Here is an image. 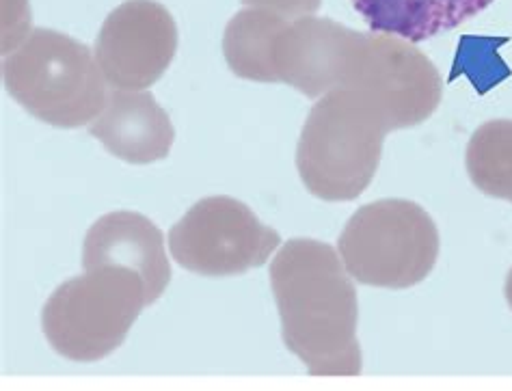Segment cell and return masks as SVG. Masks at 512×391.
Returning a JSON list of instances; mask_svg holds the SVG:
<instances>
[{"instance_id": "cell-1", "label": "cell", "mask_w": 512, "mask_h": 391, "mask_svg": "<svg viewBox=\"0 0 512 391\" xmlns=\"http://www.w3.org/2000/svg\"><path fill=\"white\" fill-rule=\"evenodd\" d=\"M281 335L312 376L361 374L357 290L338 251L325 242H286L271 264Z\"/></svg>"}, {"instance_id": "cell-2", "label": "cell", "mask_w": 512, "mask_h": 391, "mask_svg": "<svg viewBox=\"0 0 512 391\" xmlns=\"http://www.w3.org/2000/svg\"><path fill=\"white\" fill-rule=\"evenodd\" d=\"M389 121L368 93L335 89L309 111L296 147L305 188L325 201H353L381 163Z\"/></svg>"}, {"instance_id": "cell-3", "label": "cell", "mask_w": 512, "mask_h": 391, "mask_svg": "<svg viewBox=\"0 0 512 391\" xmlns=\"http://www.w3.org/2000/svg\"><path fill=\"white\" fill-rule=\"evenodd\" d=\"M3 83L24 111L55 128L91 124L109 98L96 55L52 29H33L5 55Z\"/></svg>"}, {"instance_id": "cell-4", "label": "cell", "mask_w": 512, "mask_h": 391, "mask_svg": "<svg viewBox=\"0 0 512 391\" xmlns=\"http://www.w3.org/2000/svg\"><path fill=\"white\" fill-rule=\"evenodd\" d=\"M147 305L143 277L128 266L106 264L52 292L42 312V329L61 357L93 363L126 342Z\"/></svg>"}, {"instance_id": "cell-5", "label": "cell", "mask_w": 512, "mask_h": 391, "mask_svg": "<svg viewBox=\"0 0 512 391\" xmlns=\"http://www.w3.org/2000/svg\"><path fill=\"white\" fill-rule=\"evenodd\" d=\"M439 229L409 199H379L361 206L340 236V258L363 286L407 290L422 283L439 258Z\"/></svg>"}, {"instance_id": "cell-6", "label": "cell", "mask_w": 512, "mask_h": 391, "mask_svg": "<svg viewBox=\"0 0 512 391\" xmlns=\"http://www.w3.org/2000/svg\"><path fill=\"white\" fill-rule=\"evenodd\" d=\"M281 236L234 197H206L171 227L173 260L201 277H236L260 268Z\"/></svg>"}, {"instance_id": "cell-7", "label": "cell", "mask_w": 512, "mask_h": 391, "mask_svg": "<svg viewBox=\"0 0 512 391\" xmlns=\"http://www.w3.org/2000/svg\"><path fill=\"white\" fill-rule=\"evenodd\" d=\"M178 52V26L156 0H126L109 13L96 39V59L106 83L143 91L163 78Z\"/></svg>"}, {"instance_id": "cell-8", "label": "cell", "mask_w": 512, "mask_h": 391, "mask_svg": "<svg viewBox=\"0 0 512 391\" xmlns=\"http://www.w3.org/2000/svg\"><path fill=\"white\" fill-rule=\"evenodd\" d=\"M368 33L327 20H286L275 37V83H284L307 98H322L335 89H350L366 50Z\"/></svg>"}, {"instance_id": "cell-9", "label": "cell", "mask_w": 512, "mask_h": 391, "mask_svg": "<svg viewBox=\"0 0 512 391\" xmlns=\"http://www.w3.org/2000/svg\"><path fill=\"white\" fill-rule=\"evenodd\" d=\"M381 106L389 128L422 124L437 111L443 83L435 63L411 42L396 35L368 33L355 83Z\"/></svg>"}, {"instance_id": "cell-10", "label": "cell", "mask_w": 512, "mask_h": 391, "mask_svg": "<svg viewBox=\"0 0 512 391\" xmlns=\"http://www.w3.org/2000/svg\"><path fill=\"white\" fill-rule=\"evenodd\" d=\"M117 264L137 271L147 286V301L156 303L171 281L165 236L143 214L119 210L104 214L85 236L83 266Z\"/></svg>"}, {"instance_id": "cell-11", "label": "cell", "mask_w": 512, "mask_h": 391, "mask_svg": "<svg viewBox=\"0 0 512 391\" xmlns=\"http://www.w3.org/2000/svg\"><path fill=\"white\" fill-rule=\"evenodd\" d=\"M89 134L130 165L165 160L175 141L167 111L147 91H111L102 113L89 124Z\"/></svg>"}, {"instance_id": "cell-12", "label": "cell", "mask_w": 512, "mask_h": 391, "mask_svg": "<svg viewBox=\"0 0 512 391\" xmlns=\"http://www.w3.org/2000/svg\"><path fill=\"white\" fill-rule=\"evenodd\" d=\"M350 5L374 33L420 44L476 18L493 0H350Z\"/></svg>"}, {"instance_id": "cell-13", "label": "cell", "mask_w": 512, "mask_h": 391, "mask_svg": "<svg viewBox=\"0 0 512 391\" xmlns=\"http://www.w3.org/2000/svg\"><path fill=\"white\" fill-rule=\"evenodd\" d=\"M286 20L279 13L247 7L227 22L223 35V55L238 78L253 83H275L273 46Z\"/></svg>"}, {"instance_id": "cell-14", "label": "cell", "mask_w": 512, "mask_h": 391, "mask_svg": "<svg viewBox=\"0 0 512 391\" xmlns=\"http://www.w3.org/2000/svg\"><path fill=\"white\" fill-rule=\"evenodd\" d=\"M465 165L478 191L512 201V121L495 119L480 126L469 139Z\"/></svg>"}, {"instance_id": "cell-15", "label": "cell", "mask_w": 512, "mask_h": 391, "mask_svg": "<svg viewBox=\"0 0 512 391\" xmlns=\"http://www.w3.org/2000/svg\"><path fill=\"white\" fill-rule=\"evenodd\" d=\"M247 7L255 9H266L279 13V16L296 20V18H305L309 13H314L320 9L322 0H242Z\"/></svg>"}, {"instance_id": "cell-16", "label": "cell", "mask_w": 512, "mask_h": 391, "mask_svg": "<svg viewBox=\"0 0 512 391\" xmlns=\"http://www.w3.org/2000/svg\"><path fill=\"white\" fill-rule=\"evenodd\" d=\"M504 294H506V301H508V305H510V309H512V268H510V273H508V277H506Z\"/></svg>"}]
</instances>
